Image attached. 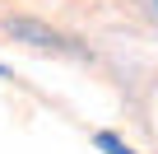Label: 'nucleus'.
Segmentation results:
<instances>
[{"label": "nucleus", "instance_id": "obj_1", "mask_svg": "<svg viewBox=\"0 0 158 154\" xmlns=\"http://www.w3.org/2000/svg\"><path fill=\"white\" fill-rule=\"evenodd\" d=\"M5 33L14 37V42H28V47H37V51H70V56H79V47L70 42V37H60L56 28H47V24H37V19H5Z\"/></svg>", "mask_w": 158, "mask_h": 154}, {"label": "nucleus", "instance_id": "obj_2", "mask_svg": "<svg viewBox=\"0 0 158 154\" xmlns=\"http://www.w3.org/2000/svg\"><path fill=\"white\" fill-rule=\"evenodd\" d=\"M93 145H98V149H107V154H135V149H130V145H121L112 131H98V135H93Z\"/></svg>", "mask_w": 158, "mask_h": 154}, {"label": "nucleus", "instance_id": "obj_3", "mask_svg": "<svg viewBox=\"0 0 158 154\" xmlns=\"http://www.w3.org/2000/svg\"><path fill=\"white\" fill-rule=\"evenodd\" d=\"M135 5H139V10H144V14H149V19L158 24V0H135Z\"/></svg>", "mask_w": 158, "mask_h": 154}]
</instances>
